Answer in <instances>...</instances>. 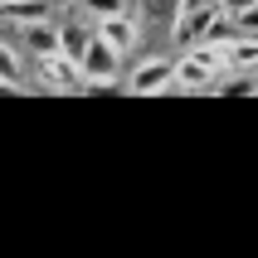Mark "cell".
<instances>
[{"label": "cell", "mask_w": 258, "mask_h": 258, "mask_svg": "<svg viewBox=\"0 0 258 258\" xmlns=\"http://www.w3.org/2000/svg\"><path fill=\"white\" fill-rule=\"evenodd\" d=\"M205 5H215V0H175V15H185V10H205Z\"/></svg>", "instance_id": "15"}, {"label": "cell", "mask_w": 258, "mask_h": 258, "mask_svg": "<svg viewBox=\"0 0 258 258\" xmlns=\"http://www.w3.org/2000/svg\"><path fill=\"white\" fill-rule=\"evenodd\" d=\"M215 93H224V98H244V93H248V98H253L258 83L248 78V73H239V78H229V83H224V78H215Z\"/></svg>", "instance_id": "10"}, {"label": "cell", "mask_w": 258, "mask_h": 258, "mask_svg": "<svg viewBox=\"0 0 258 258\" xmlns=\"http://www.w3.org/2000/svg\"><path fill=\"white\" fill-rule=\"evenodd\" d=\"M78 5L93 15V25H98V20H107V15H122V10H127V0H78Z\"/></svg>", "instance_id": "11"}, {"label": "cell", "mask_w": 258, "mask_h": 258, "mask_svg": "<svg viewBox=\"0 0 258 258\" xmlns=\"http://www.w3.org/2000/svg\"><path fill=\"white\" fill-rule=\"evenodd\" d=\"M0 83H10V88H20V58L0 44Z\"/></svg>", "instance_id": "13"}, {"label": "cell", "mask_w": 258, "mask_h": 258, "mask_svg": "<svg viewBox=\"0 0 258 258\" xmlns=\"http://www.w3.org/2000/svg\"><path fill=\"white\" fill-rule=\"evenodd\" d=\"M93 34H98V39H107L112 49H132V44H137V20H132V10L107 15V20H98V25H93Z\"/></svg>", "instance_id": "5"}, {"label": "cell", "mask_w": 258, "mask_h": 258, "mask_svg": "<svg viewBox=\"0 0 258 258\" xmlns=\"http://www.w3.org/2000/svg\"><path fill=\"white\" fill-rule=\"evenodd\" d=\"M175 88H185V93H215V73L205 69L200 58H180L175 63Z\"/></svg>", "instance_id": "7"}, {"label": "cell", "mask_w": 258, "mask_h": 258, "mask_svg": "<svg viewBox=\"0 0 258 258\" xmlns=\"http://www.w3.org/2000/svg\"><path fill=\"white\" fill-rule=\"evenodd\" d=\"M122 88H127V93H137V98L171 93V88H175V63H171V58H146V63H137V69H132V78H127Z\"/></svg>", "instance_id": "3"}, {"label": "cell", "mask_w": 258, "mask_h": 258, "mask_svg": "<svg viewBox=\"0 0 258 258\" xmlns=\"http://www.w3.org/2000/svg\"><path fill=\"white\" fill-rule=\"evenodd\" d=\"M234 34V20L224 15V5H205V10H185L175 15V44H200V39H229Z\"/></svg>", "instance_id": "1"}, {"label": "cell", "mask_w": 258, "mask_h": 258, "mask_svg": "<svg viewBox=\"0 0 258 258\" xmlns=\"http://www.w3.org/2000/svg\"><path fill=\"white\" fill-rule=\"evenodd\" d=\"M20 39H25L39 58L44 54H58V25H54V20H34V25H25V29H20Z\"/></svg>", "instance_id": "9"}, {"label": "cell", "mask_w": 258, "mask_h": 258, "mask_svg": "<svg viewBox=\"0 0 258 258\" xmlns=\"http://www.w3.org/2000/svg\"><path fill=\"white\" fill-rule=\"evenodd\" d=\"M0 20L10 25H34V20H49V0H0Z\"/></svg>", "instance_id": "8"}, {"label": "cell", "mask_w": 258, "mask_h": 258, "mask_svg": "<svg viewBox=\"0 0 258 258\" xmlns=\"http://www.w3.org/2000/svg\"><path fill=\"white\" fill-rule=\"evenodd\" d=\"M224 63H229L234 73H253L258 69V34H239V29H234L229 44H224Z\"/></svg>", "instance_id": "6"}, {"label": "cell", "mask_w": 258, "mask_h": 258, "mask_svg": "<svg viewBox=\"0 0 258 258\" xmlns=\"http://www.w3.org/2000/svg\"><path fill=\"white\" fill-rule=\"evenodd\" d=\"M224 5V15H239V10H248V5H258V0H219Z\"/></svg>", "instance_id": "16"}, {"label": "cell", "mask_w": 258, "mask_h": 258, "mask_svg": "<svg viewBox=\"0 0 258 258\" xmlns=\"http://www.w3.org/2000/svg\"><path fill=\"white\" fill-rule=\"evenodd\" d=\"M234 20V29L239 34H258V5H248V10H239V15H229Z\"/></svg>", "instance_id": "14"}, {"label": "cell", "mask_w": 258, "mask_h": 258, "mask_svg": "<svg viewBox=\"0 0 258 258\" xmlns=\"http://www.w3.org/2000/svg\"><path fill=\"white\" fill-rule=\"evenodd\" d=\"M88 39H93V34H88V29H58V49H63V54H73V58H78V54H83V44Z\"/></svg>", "instance_id": "12"}, {"label": "cell", "mask_w": 258, "mask_h": 258, "mask_svg": "<svg viewBox=\"0 0 258 258\" xmlns=\"http://www.w3.org/2000/svg\"><path fill=\"white\" fill-rule=\"evenodd\" d=\"M78 69H83V88H112L117 69H122V49H112L107 39L93 34L83 44V54H78Z\"/></svg>", "instance_id": "2"}, {"label": "cell", "mask_w": 258, "mask_h": 258, "mask_svg": "<svg viewBox=\"0 0 258 258\" xmlns=\"http://www.w3.org/2000/svg\"><path fill=\"white\" fill-rule=\"evenodd\" d=\"M39 83L44 88H58V93H73V88H83V69H78V58L73 54H44L39 58Z\"/></svg>", "instance_id": "4"}]
</instances>
